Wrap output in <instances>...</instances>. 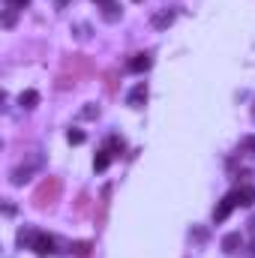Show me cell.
Instances as JSON below:
<instances>
[{
  "label": "cell",
  "mask_w": 255,
  "mask_h": 258,
  "mask_svg": "<svg viewBox=\"0 0 255 258\" xmlns=\"http://www.w3.org/2000/svg\"><path fill=\"white\" fill-rule=\"evenodd\" d=\"M105 150H111V156H120V153L126 150V141H123L120 135H108V138H105Z\"/></svg>",
  "instance_id": "9"
},
{
  "label": "cell",
  "mask_w": 255,
  "mask_h": 258,
  "mask_svg": "<svg viewBox=\"0 0 255 258\" xmlns=\"http://www.w3.org/2000/svg\"><path fill=\"white\" fill-rule=\"evenodd\" d=\"M246 225H249V234L255 237V216H249V222H246Z\"/></svg>",
  "instance_id": "24"
},
{
  "label": "cell",
  "mask_w": 255,
  "mask_h": 258,
  "mask_svg": "<svg viewBox=\"0 0 255 258\" xmlns=\"http://www.w3.org/2000/svg\"><path fill=\"white\" fill-rule=\"evenodd\" d=\"M240 249H243V237H240V231H231V234L222 237V252H225V255H237Z\"/></svg>",
  "instance_id": "5"
},
{
  "label": "cell",
  "mask_w": 255,
  "mask_h": 258,
  "mask_svg": "<svg viewBox=\"0 0 255 258\" xmlns=\"http://www.w3.org/2000/svg\"><path fill=\"white\" fill-rule=\"evenodd\" d=\"M33 240H36V231H30V228L18 231V246H33Z\"/></svg>",
  "instance_id": "15"
},
{
  "label": "cell",
  "mask_w": 255,
  "mask_h": 258,
  "mask_svg": "<svg viewBox=\"0 0 255 258\" xmlns=\"http://www.w3.org/2000/svg\"><path fill=\"white\" fill-rule=\"evenodd\" d=\"M174 9H159V12H153V18H150V24L156 27V30H168L171 24H174Z\"/></svg>",
  "instance_id": "4"
},
{
  "label": "cell",
  "mask_w": 255,
  "mask_h": 258,
  "mask_svg": "<svg viewBox=\"0 0 255 258\" xmlns=\"http://www.w3.org/2000/svg\"><path fill=\"white\" fill-rule=\"evenodd\" d=\"M192 240H195V243H204V240H207V231H204V228H192Z\"/></svg>",
  "instance_id": "22"
},
{
  "label": "cell",
  "mask_w": 255,
  "mask_h": 258,
  "mask_svg": "<svg viewBox=\"0 0 255 258\" xmlns=\"http://www.w3.org/2000/svg\"><path fill=\"white\" fill-rule=\"evenodd\" d=\"M150 63H153V57H150V54H135V57L129 60V69H132V72H147Z\"/></svg>",
  "instance_id": "10"
},
{
  "label": "cell",
  "mask_w": 255,
  "mask_h": 258,
  "mask_svg": "<svg viewBox=\"0 0 255 258\" xmlns=\"http://www.w3.org/2000/svg\"><path fill=\"white\" fill-rule=\"evenodd\" d=\"M240 150H243V153H255V135H246V138L240 141Z\"/></svg>",
  "instance_id": "19"
},
{
  "label": "cell",
  "mask_w": 255,
  "mask_h": 258,
  "mask_svg": "<svg viewBox=\"0 0 255 258\" xmlns=\"http://www.w3.org/2000/svg\"><path fill=\"white\" fill-rule=\"evenodd\" d=\"M96 3H99V6H108V3H114V0H96Z\"/></svg>",
  "instance_id": "26"
},
{
  "label": "cell",
  "mask_w": 255,
  "mask_h": 258,
  "mask_svg": "<svg viewBox=\"0 0 255 258\" xmlns=\"http://www.w3.org/2000/svg\"><path fill=\"white\" fill-rule=\"evenodd\" d=\"M90 249H93V246H90L87 240H78V243H72V246H69V252H72V255H78V258H84Z\"/></svg>",
  "instance_id": "16"
},
{
  "label": "cell",
  "mask_w": 255,
  "mask_h": 258,
  "mask_svg": "<svg viewBox=\"0 0 255 258\" xmlns=\"http://www.w3.org/2000/svg\"><path fill=\"white\" fill-rule=\"evenodd\" d=\"M246 255H249V258H255V243L249 246V249H246Z\"/></svg>",
  "instance_id": "25"
},
{
  "label": "cell",
  "mask_w": 255,
  "mask_h": 258,
  "mask_svg": "<svg viewBox=\"0 0 255 258\" xmlns=\"http://www.w3.org/2000/svg\"><path fill=\"white\" fill-rule=\"evenodd\" d=\"M108 165H111V150L102 147V150L96 153V159H93V168H96V171H105Z\"/></svg>",
  "instance_id": "13"
},
{
  "label": "cell",
  "mask_w": 255,
  "mask_h": 258,
  "mask_svg": "<svg viewBox=\"0 0 255 258\" xmlns=\"http://www.w3.org/2000/svg\"><path fill=\"white\" fill-rule=\"evenodd\" d=\"M96 117H99V105L87 102V105L81 108V120H96Z\"/></svg>",
  "instance_id": "17"
},
{
  "label": "cell",
  "mask_w": 255,
  "mask_h": 258,
  "mask_svg": "<svg viewBox=\"0 0 255 258\" xmlns=\"http://www.w3.org/2000/svg\"><path fill=\"white\" fill-rule=\"evenodd\" d=\"M252 120H255V105H252Z\"/></svg>",
  "instance_id": "28"
},
{
  "label": "cell",
  "mask_w": 255,
  "mask_h": 258,
  "mask_svg": "<svg viewBox=\"0 0 255 258\" xmlns=\"http://www.w3.org/2000/svg\"><path fill=\"white\" fill-rule=\"evenodd\" d=\"M75 36H78V39H87V36H90V27H87V24H75Z\"/></svg>",
  "instance_id": "21"
},
{
  "label": "cell",
  "mask_w": 255,
  "mask_h": 258,
  "mask_svg": "<svg viewBox=\"0 0 255 258\" xmlns=\"http://www.w3.org/2000/svg\"><path fill=\"white\" fill-rule=\"evenodd\" d=\"M15 12H18V9H9V6H6V12H3V27H12V24H15Z\"/></svg>",
  "instance_id": "20"
},
{
  "label": "cell",
  "mask_w": 255,
  "mask_h": 258,
  "mask_svg": "<svg viewBox=\"0 0 255 258\" xmlns=\"http://www.w3.org/2000/svg\"><path fill=\"white\" fill-rule=\"evenodd\" d=\"M60 189H63L60 177H45V180L39 183V189L33 192V207H39V210L54 207V204L60 201Z\"/></svg>",
  "instance_id": "1"
},
{
  "label": "cell",
  "mask_w": 255,
  "mask_h": 258,
  "mask_svg": "<svg viewBox=\"0 0 255 258\" xmlns=\"http://www.w3.org/2000/svg\"><path fill=\"white\" fill-rule=\"evenodd\" d=\"M234 198V204L237 207H252L255 204V189L252 186H240V189H234V192H228Z\"/></svg>",
  "instance_id": "6"
},
{
  "label": "cell",
  "mask_w": 255,
  "mask_h": 258,
  "mask_svg": "<svg viewBox=\"0 0 255 258\" xmlns=\"http://www.w3.org/2000/svg\"><path fill=\"white\" fill-rule=\"evenodd\" d=\"M54 246H57V240H54L51 234H39V231H36V240H33V246H30V249H33L39 258H48V255H54V252H57Z\"/></svg>",
  "instance_id": "2"
},
{
  "label": "cell",
  "mask_w": 255,
  "mask_h": 258,
  "mask_svg": "<svg viewBox=\"0 0 255 258\" xmlns=\"http://www.w3.org/2000/svg\"><path fill=\"white\" fill-rule=\"evenodd\" d=\"M63 3H66V0H57V6H63Z\"/></svg>",
  "instance_id": "27"
},
{
  "label": "cell",
  "mask_w": 255,
  "mask_h": 258,
  "mask_svg": "<svg viewBox=\"0 0 255 258\" xmlns=\"http://www.w3.org/2000/svg\"><path fill=\"white\" fill-rule=\"evenodd\" d=\"M66 141H69V144H84V132H81V129H69V132H66Z\"/></svg>",
  "instance_id": "18"
},
{
  "label": "cell",
  "mask_w": 255,
  "mask_h": 258,
  "mask_svg": "<svg viewBox=\"0 0 255 258\" xmlns=\"http://www.w3.org/2000/svg\"><path fill=\"white\" fill-rule=\"evenodd\" d=\"M66 69H72V81H78V72H87V69H90V63H87L81 54H75L72 60H66Z\"/></svg>",
  "instance_id": "8"
},
{
  "label": "cell",
  "mask_w": 255,
  "mask_h": 258,
  "mask_svg": "<svg viewBox=\"0 0 255 258\" xmlns=\"http://www.w3.org/2000/svg\"><path fill=\"white\" fill-rule=\"evenodd\" d=\"M27 3H30V0H6V6H9V9H24Z\"/></svg>",
  "instance_id": "23"
},
{
  "label": "cell",
  "mask_w": 255,
  "mask_h": 258,
  "mask_svg": "<svg viewBox=\"0 0 255 258\" xmlns=\"http://www.w3.org/2000/svg\"><path fill=\"white\" fill-rule=\"evenodd\" d=\"M144 102H147V84H144V81H138V84L129 90L126 105H129V108H144Z\"/></svg>",
  "instance_id": "3"
},
{
  "label": "cell",
  "mask_w": 255,
  "mask_h": 258,
  "mask_svg": "<svg viewBox=\"0 0 255 258\" xmlns=\"http://www.w3.org/2000/svg\"><path fill=\"white\" fill-rule=\"evenodd\" d=\"M30 174H33V165H24V168H15V171H12V183H15V186H24V183L30 180Z\"/></svg>",
  "instance_id": "11"
},
{
  "label": "cell",
  "mask_w": 255,
  "mask_h": 258,
  "mask_svg": "<svg viewBox=\"0 0 255 258\" xmlns=\"http://www.w3.org/2000/svg\"><path fill=\"white\" fill-rule=\"evenodd\" d=\"M18 102H21V108H36V105H39V93H36V90H24V93L18 96Z\"/></svg>",
  "instance_id": "12"
},
{
  "label": "cell",
  "mask_w": 255,
  "mask_h": 258,
  "mask_svg": "<svg viewBox=\"0 0 255 258\" xmlns=\"http://www.w3.org/2000/svg\"><path fill=\"white\" fill-rule=\"evenodd\" d=\"M234 207H237V204H234V198H231V195H225V198L219 201V207L213 210V222H225V219H228V213H231Z\"/></svg>",
  "instance_id": "7"
},
{
  "label": "cell",
  "mask_w": 255,
  "mask_h": 258,
  "mask_svg": "<svg viewBox=\"0 0 255 258\" xmlns=\"http://www.w3.org/2000/svg\"><path fill=\"white\" fill-rule=\"evenodd\" d=\"M120 12H123V9H120L117 3H108V6H102V18H105V21H117V18H120Z\"/></svg>",
  "instance_id": "14"
}]
</instances>
